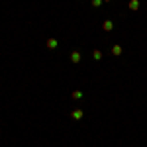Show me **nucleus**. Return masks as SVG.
<instances>
[{
    "label": "nucleus",
    "instance_id": "1",
    "mask_svg": "<svg viewBox=\"0 0 147 147\" xmlns=\"http://www.w3.org/2000/svg\"><path fill=\"white\" fill-rule=\"evenodd\" d=\"M45 45H47V49H57V47H59V41H57L55 37H49L45 41Z\"/></svg>",
    "mask_w": 147,
    "mask_h": 147
},
{
    "label": "nucleus",
    "instance_id": "2",
    "mask_svg": "<svg viewBox=\"0 0 147 147\" xmlns=\"http://www.w3.org/2000/svg\"><path fill=\"white\" fill-rule=\"evenodd\" d=\"M139 6H141L139 0H129V2H127V8H129L131 12H137V10H139Z\"/></svg>",
    "mask_w": 147,
    "mask_h": 147
},
{
    "label": "nucleus",
    "instance_id": "3",
    "mask_svg": "<svg viewBox=\"0 0 147 147\" xmlns=\"http://www.w3.org/2000/svg\"><path fill=\"white\" fill-rule=\"evenodd\" d=\"M102 30H104V32H112V30H114V22H112V20H104Z\"/></svg>",
    "mask_w": 147,
    "mask_h": 147
},
{
    "label": "nucleus",
    "instance_id": "4",
    "mask_svg": "<svg viewBox=\"0 0 147 147\" xmlns=\"http://www.w3.org/2000/svg\"><path fill=\"white\" fill-rule=\"evenodd\" d=\"M80 51L79 49H75V51H73V53H71V61H73V63H80Z\"/></svg>",
    "mask_w": 147,
    "mask_h": 147
},
{
    "label": "nucleus",
    "instance_id": "5",
    "mask_svg": "<svg viewBox=\"0 0 147 147\" xmlns=\"http://www.w3.org/2000/svg\"><path fill=\"white\" fill-rule=\"evenodd\" d=\"M82 116H84V112H82L80 108H77V110H73V112H71V118H73V120H80Z\"/></svg>",
    "mask_w": 147,
    "mask_h": 147
},
{
    "label": "nucleus",
    "instance_id": "6",
    "mask_svg": "<svg viewBox=\"0 0 147 147\" xmlns=\"http://www.w3.org/2000/svg\"><path fill=\"white\" fill-rule=\"evenodd\" d=\"M122 53H124V49H122V45H118V43H116V45L112 47V55H114V57H120Z\"/></svg>",
    "mask_w": 147,
    "mask_h": 147
},
{
    "label": "nucleus",
    "instance_id": "7",
    "mask_svg": "<svg viewBox=\"0 0 147 147\" xmlns=\"http://www.w3.org/2000/svg\"><path fill=\"white\" fill-rule=\"evenodd\" d=\"M71 98H73V100H80V98H82V90H73L71 92Z\"/></svg>",
    "mask_w": 147,
    "mask_h": 147
},
{
    "label": "nucleus",
    "instance_id": "8",
    "mask_svg": "<svg viewBox=\"0 0 147 147\" xmlns=\"http://www.w3.org/2000/svg\"><path fill=\"white\" fill-rule=\"evenodd\" d=\"M92 59H94V61H100V59H102V51L94 49V51H92Z\"/></svg>",
    "mask_w": 147,
    "mask_h": 147
},
{
    "label": "nucleus",
    "instance_id": "9",
    "mask_svg": "<svg viewBox=\"0 0 147 147\" xmlns=\"http://www.w3.org/2000/svg\"><path fill=\"white\" fill-rule=\"evenodd\" d=\"M90 4L94 6V8H100L102 4H104V0H90Z\"/></svg>",
    "mask_w": 147,
    "mask_h": 147
},
{
    "label": "nucleus",
    "instance_id": "10",
    "mask_svg": "<svg viewBox=\"0 0 147 147\" xmlns=\"http://www.w3.org/2000/svg\"><path fill=\"white\" fill-rule=\"evenodd\" d=\"M104 2H112V0H104Z\"/></svg>",
    "mask_w": 147,
    "mask_h": 147
}]
</instances>
